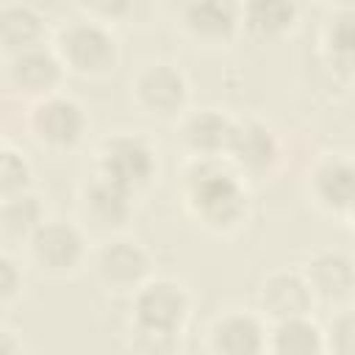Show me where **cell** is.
<instances>
[{
    "label": "cell",
    "instance_id": "obj_8",
    "mask_svg": "<svg viewBox=\"0 0 355 355\" xmlns=\"http://www.w3.org/2000/svg\"><path fill=\"white\" fill-rule=\"evenodd\" d=\"M147 269L150 258L133 241H111L97 255V275L108 288H136Z\"/></svg>",
    "mask_w": 355,
    "mask_h": 355
},
{
    "label": "cell",
    "instance_id": "obj_15",
    "mask_svg": "<svg viewBox=\"0 0 355 355\" xmlns=\"http://www.w3.org/2000/svg\"><path fill=\"white\" fill-rule=\"evenodd\" d=\"M227 153L233 155V161L239 166H244L250 172H263L272 166V161L277 155V141L263 125L244 122V125H236Z\"/></svg>",
    "mask_w": 355,
    "mask_h": 355
},
{
    "label": "cell",
    "instance_id": "obj_28",
    "mask_svg": "<svg viewBox=\"0 0 355 355\" xmlns=\"http://www.w3.org/2000/svg\"><path fill=\"white\" fill-rule=\"evenodd\" d=\"M352 216H355V205H352Z\"/></svg>",
    "mask_w": 355,
    "mask_h": 355
},
{
    "label": "cell",
    "instance_id": "obj_3",
    "mask_svg": "<svg viewBox=\"0 0 355 355\" xmlns=\"http://www.w3.org/2000/svg\"><path fill=\"white\" fill-rule=\"evenodd\" d=\"M155 169L153 150L136 136H114L100 147V175L111 183L136 191L150 183Z\"/></svg>",
    "mask_w": 355,
    "mask_h": 355
},
{
    "label": "cell",
    "instance_id": "obj_19",
    "mask_svg": "<svg viewBox=\"0 0 355 355\" xmlns=\"http://www.w3.org/2000/svg\"><path fill=\"white\" fill-rule=\"evenodd\" d=\"M272 349L283 355H311V352H322L324 341L313 322H308L305 316H291L277 322Z\"/></svg>",
    "mask_w": 355,
    "mask_h": 355
},
{
    "label": "cell",
    "instance_id": "obj_2",
    "mask_svg": "<svg viewBox=\"0 0 355 355\" xmlns=\"http://www.w3.org/2000/svg\"><path fill=\"white\" fill-rule=\"evenodd\" d=\"M189 316V297L172 280H155L139 288L133 319L139 333L150 338H172Z\"/></svg>",
    "mask_w": 355,
    "mask_h": 355
},
{
    "label": "cell",
    "instance_id": "obj_23",
    "mask_svg": "<svg viewBox=\"0 0 355 355\" xmlns=\"http://www.w3.org/2000/svg\"><path fill=\"white\" fill-rule=\"evenodd\" d=\"M0 183H3V191L6 197H11L14 191H22L28 186V164L19 153L14 150H6L3 153V161H0Z\"/></svg>",
    "mask_w": 355,
    "mask_h": 355
},
{
    "label": "cell",
    "instance_id": "obj_16",
    "mask_svg": "<svg viewBox=\"0 0 355 355\" xmlns=\"http://www.w3.org/2000/svg\"><path fill=\"white\" fill-rule=\"evenodd\" d=\"M214 349L219 352H258L263 349V330L250 313H227L214 324Z\"/></svg>",
    "mask_w": 355,
    "mask_h": 355
},
{
    "label": "cell",
    "instance_id": "obj_18",
    "mask_svg": "<svg viewBox=\"0 0 355 355\" xmlns=\"http://www.w3.org/2000/svg\"><path fill=\"white\" fill-rule=\"evenodd\" d=\"M297 19V0H247L244 22L258 36H277Z\"/></svg>",
    "mask_w": 355,
    "mask_h": 355
},
{
    "label": "cell",
    "instance_id": "obj_10",
    "mask_svg": "<svg viewBox=\"0 0 355 355\" xmlns=\"http://www.w3.org/2000/svg\"><path fill=\"white\" fill-rule=\"evenodd\" d=\"M128 197H130L128 189H122L100 175L83 194V216L100 230L119 227V225H125V219L130 214Z\"/></svg>",
    "mask_w": 355,
    "mask_h": 355
},
{
    "label": "cell",
    "instance_id": "obj_4",
    "mask_svg": "<svg viewBox=\"0 0 355 355\" xmlns=\"http://www.w3.org/2000/svg\"><path fill=\"white\" fill-rule=\"evenodd\" d=\"M58 53L64 64L80 75H105L108 69H114L116 61L114 39L92 22H78L67 28L58 39Z\"/></svg>",
    "mask_w": 355,
    "mask_h": 355
},
{
    "label": "cell",
    "instance_id": "obj_22",
    "mask_svg": "<svg viewBox=\"0 0 355 355\" xmlns=\"http://www.w3.org/2000/svg\"><path fill=\"white\" fill-rule=\"evenodd\" d=\"M327 44H330V53H333L338 61L355 67V11L341 14V17L330 25V31H327Z\"/></svg>",
    "mask_w": 355,
    "mask_h": 355
},
{
    "label": "cell",
    "instance_id": "obj_25",
    "mask_svg": "<svg viewBox=\"0 0 355 355\" xmlns=\"http://www.w3.org/2000/svg\"><path fill=\"white\" fill-rule=\"evenodd\" d=\"M130 0H83L86 8H92L97 17H116L128 8Z\"/></svg>",
    "mask_w": 355,
    "mask_h": 355
},
{
    "label": "cell",
    "instance_id": "obj_1",
    "mask_svg": "<svg viewBox=\"0 0 355 355\" xmlns=\"http://www.w3.org/2000/svg\"><path fill=\"white\" fill-rule=\"evenodd\" d=\"M189 202L197 216L216 230L239 225L247 211V197L239 180L214 166L211 158H202V164H194L189 172Z\"/></svg>",
    "mask_w": 355,
    "mask_h": 355
},
{
    "label": "cell",
    "instance_id": "obj_14",
    "mask_svg": "<svg viewBox=\"0 0 355 355\" xmlns=\"http://www.w3.org/2000/svg\"><path fill=\"white\" fill-rule=\"evenodd\" d=\"M239 11L230 0H191L186 6V28L205 42H225L236 31Z\"/></svg>",
    "mask_w": 355,
    "mask_h": 355
},
{
    "label": "cell",
    "instance_id": "obj_20",
    "mask_svg": "<svg viewBox=\"0 0 355 355\" xmlns=\"http://www.w3.org/2000/svg\"><path fill=\"white\" fill-rule=\"evenodd\" d=\"M42 36V22L31 8H6L3 14V42L8 50H31Z\"/></svg>",
    "mask_w": 355,
    "mask_h": 355
},
{
    "label": "cell",
    "instance_id": "obj_27",
    "mask_svg": "<svg viewBox=\"0 0 355 355\" xmlns=\"http://www.w3.org/2000/svg\"><path fill=\"white\" fill-rule=\"evenodd\" d=\"M338 3H347V6H355V0H338Z\"/></svg>",
    "mask_w": 355,
    "mask_h": 355
},
{
    "label": "cell",
    "instance_id": "obj_24",
    "mask_svg": "<svg viewBox=\"0 0 355 355\" xmlns=\"http://www.w3.org/2000/svg\"><path fill=\"white\" fill-rule=\"evenodd\" d=\"M330 347L338 352H355V313H344L330 324Z\"/></svg>",
    "mask_w": 355,
    "mask_h": 355
},
{
    "label": "cell",
    "instance_id": "obj_11",
    "mask_svg": "<svg viewBox=\"0 0 355 355\" xmlns=\"http://www.w3.org/2000/svg\"><path fill=\"white\" fill-rule=\"evenodd\" d=\"M236 122H230L219 111H200L186 119L183 125V141L200 155V158H216L219 153H227L233 139Z\"/></svg>",
    "mask_w": 355,
    "mask_h": 355
},
{
    "label": "cell",
    "instance_id": "obj_13",
    "mask_svg": "<svg viewBox=\"0 0 355 355\" xmlns=\"http://www.w3.org/2000/svg\"><path fill=\"white\" fill-rule=\"evenodd\" d=\"M313 191L322 205L333 211H352L355 205V164L327 158L313 169Z\"/></svg>",
    "mask_w": 355,
    "mask_h": 355
},
{
    "label": "cell",
    "instance_id": "obj_17",
    "mask_svg": "<svg viewBox=\"0 0 355 355\" xmlns=\"http://www.w3.org/2000/svg\"><path fill=\"white\" fill-rule=\"evenodd\" d=\"M11 78L25 92H50L61 78V61L44 50H22L11 67Z\"/></svg>",
    "mask_w": 355,
    "mask_h": 355
},
{
    "label": "cell",
    "instance_id": "obj_9",
    "mask_svg": "<svg viewBox=\"0 0 355 355\" xmlns=\"http://www.w3.org/2000/svg\"><path fill=\"white\" fill-rule=\"evenodd\" d=\"M305 283L322 300H344L355 288V263L341 252H316L305 263Z\"/></svg>",
    "mask_w": 355,
    "mask_h": 355
},
{
    "label": "cell",
    "instance_id": "obj_12",
    "mask_svg": "<svg viewBox=\"0 0 355 355\" xmlns=\"http://www.w3.org/2000/svg\"><path fill=\"white\" fill-rule=\"evenodd\" d=\"M311 297L313 294H311L308 283L297 275H288V272L272 275L261 288V305L277 322L291 319V316H305V311L311 305Z\"/></svg>",
    "mask_w": 355,
    "mask_h": 355
},
{
    "label": "cell",
    "instance_id": "obj_21",
    "mask_svg": "<svg viewBox=\"0 0 355 355\" xmlns=\"http://www.w3.org/2000/svg\"><path fill=\"white\" fill-rule=\"evenodd\" d=\"M42 211H39V202L28 194H19V197H6V205H3V230L8 236H28L33 233L42 222H39Z\"/></svg>",
    "mask_w": 355,
    "mask_h": 355
},
{
    "label": "cell",
    "instance_id": "obj_7",
    "mask_svg": "<svg viewBox=\"0 0 355 355\" xmlns=\"http://www.w3.org/2000/svg\"><path fill=\"white\" fill-rule=\"evenodd\" d=\"M86 128V116L75 100L50 97L33 111V130L44 144L53 147H72Z\"/></svg>",
    "mask_w": 355,
    "mask_h": 355
},
{
    "label": "cell",
    "instance_id": "obj_26",
    "mask_svg": "<svg viewBox=\"0 0 355 355\" xmlns=\"http://www.w3.org/2000/svg\"><path fill=\"white\" fill-rule=\"evenodd\" d=\"M0 275H3V300H11V294L17 291L14 286H17V280H14V266H11V261L8 258H3V263H0Z\"/></svg>",
    "mask_w": 355,
    "mask_h": 355
},
{
    "label": "cell",
    "instance_id": "obj_6",
    "mask_svg": "<svg viewBox=\"0 0 355 355\" xmlns=\"http://www.w3.org/2000/svg\"><path fill=\"white\" fill-rule=\"evenodd\" d=\"M133 92L150 114H175L186 103V78L169 64H150L139 72Z\"/></svg>",
    "mask_w": 355,
    "mask_h": 355
},
{
    "label": "cell",
    "instance_id": "obj_5",
    "mask_svg": "<svg viewBox=\"0 0 355 355\" xmlns=\"http://www.w3.org/2000/svg\"><path fill=\"white\" fill-rule=\"evenodd\" d=\"M31 252L42 269L67 272V269H75L80 263L83 239L72 225H64V222L39 225L31 236Z\"/></svg>",
    "mask_w": 355,
    "mask_h": 355
}]
</instances>
